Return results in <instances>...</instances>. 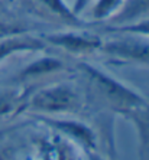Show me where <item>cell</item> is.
<instances>
[{
	"label": "cell",
	"mask_w": 149,
	"mask_h": 160,
	"mask_svg": "<svg viewBox=\"0 0 149 160\" xmlns=\"http://www.w3.org/2000/svg\"><path fill=\"white\" fill-rule=\"evenodd\" d=\"M30 116L39 120L45 126L52 127L56 131H60L61 134L67 136L68 138L75 142L86 152L96 150L97 137L94 131L91 130V127H88L86 123H82L80 120L61 118V117H55V116H41V114H30Z\"/></svg>",
	"instance_id": "cell-5"
},
{
	"label": "cell",
	"mask_w": 149,
	"mask_h": 160,
	"mask_svg": "<svg viewBox=\"0 0 149 160\" xmlns=\"http://www.w3.org/2000/svg\"><path fill=\"white\" fill-rule=\"evenodd\" d=\"M86 153H87L88 160H106V159H103V157H101L96 150H88V152H86Z\"/></svg>",
	"instance_id": "cell-14"
},
{
	"label": "cell",
	"mask_w": 149,
	"mask_h": 160,
	"mask_svg": "<svg viewBox=\"0 0 149 160\" xmlns=\"http://www.w3.org/2000/svg\"><path fill=\"white\" fill-rule=\"evenodd\" d=\"M28 92L18 87H0V120L22 114Z\"/></svg>",
	"instance_id": "cell-10"
},
{
	"label": "cell",
	"mask_w": 149,
	"mask_h": 160,
	"mask_svg": "<svg viewBox=\"0 0 149 160\" xmlns=\"http://www.w3.org/2000/svg\"><path fill=\"white\" fill-rule=\"evenodd\" d=\"M23 2L26 6H29L30 10L36 12L38 15L56 20L68 28L82 29L90 26V23H87L81 16L77 15L65 0H23Z\"/></svg>",
	"instance_id": "cell-6"
},
{
	"label": "cell",
	"mask_w": 149,
	"mask_h": 160,
	"mask_svg": "<svg viewBox=\"0 0 149 160\" xmlns=\"http://www.w3.org/2000/svg\"><path fill=\"white\" fill-rule=\"evenodd\" d=\"M9 131V127H0V137L3 136V134H6Z\"/></svg>",
	"instance_id": "cell-16"
},
{
	"label": "cell",
	"mask_w": 149,
	"mask_h": 160,
	"mask_svg": "<svg viewBox=\"0 0 149 160\" xmlns=\"http://www.w3.org/2000/svg\"><path fill=\"white\" fill-rule=\"evenodd\" d=\"M82 110V95L71 82H55L28 94L22 112L65 117Z\"/></svg>",
	"instance_id": "cell-2"
},
{
	"label": "cell",
	"mask_w": 149,
	"mask_h": 160,
	"mask_svg": "<svg viewBox=\"0 0 149 160\" xmlns=\"http://www.w3.org/2000/svg\"><path fill=\"white\" fill-rule=\"evenodd\" d=\"M25 32H34V29L29 28V26H26V25H22V23L0 20V39L12 36V35L25 33Z\"/></svg>",
	"instance_id": "cell-12"
},
{
	"label": "cell",
	"mask_w": 149,
	"mask_h": 160,
	"mask_svg": "<svg viewBox=\"0 0 149 160\" xmlns=\"http://www.w3.org/2000/svg\"><path fill=\"white\" fill-rule=\"evenodd\" d=\"M48 45L44 42L41 36H36L32 32L12 35V36L0 39V62L8 59L16 53L26 52H44L46 51Z\"/></svg>",
	"instance_id": "cell-7"
},
{
	"label": "cell",
	"mask_w": 149,
	"mask_h": 160,
	"mask_svg": "<svg viewBox=\"0 0 149 160\" xmlns=\"http://www.w3.org/2000/svg\"><path fill=\"white\" fill-rule=\"evenodd\" d=\"M67 68L65 62L55 58V56H42L38 58L34 62L28 63L22 71L18 74V79L20 81H30V79H36L45 77L48 74H56L61 72Z\"/></svg>",
	"instance_id": "cell-8"
},
{
	"label": "cell",
	"mask_w": 149,
	"mask_h": 160,
	"mask_svg": "<svg viewBox=\"0 0 149 160\" xmlns=\"http://www.w3.org/2000/svg\"><path fill=\"white\" fill-rule=\"evenodd\" d=\"M98 52L127 63L149 65V38L130 33H106Z\"/></svg>",
	"instance_id": "cell-3"
},
{
	"label": "cell",
	"mask_w": 149,
	"mask_h": 160,
	"mask_svg": "<svg viewBox=\"0 0 149 160\" xmlns=\"http://www.w3.org/2000/svg\"><path fill=\"white\" fill-rule=\"evenodd\" d=\"M39 36L44 39L46 45H52L65 52L72 55H88L93 52H98L103 38L101 33L84 32L82 29L62 30V32H52V33H42Z\"/></svg>",
	"instance_id": "cell-4"
},
{
	"label": "cell",
	"mask_w": 149,
	"mask_h": 160,
	"mask_svg": "<svg viewBox=\"0 0 149 160\" xmlns=\"http://www.w3.org/2000/svg\"><path fill=\"white\" fill-rule=\"evenodd\" d=\"M93 2H94V0H72L71 8H72V10H74L77 15L81 16L82 13L87 10V8L93 4Z\"/></svg>",
	"instance_id": "cell-13"
},
{
	"label": "cell",
	"mask_w": 149,
	"mask_h": 160,
	"mask_svg": "<svg viewBox=\"0 0 149 160\" xmlns=\"http://www.w3.org/2000/svg\"><path fill=\"white\" fill-rule=\"evenodd\" d=\"M77 69L88 82L93 92L113 111L132 117L138 111L149 107L146 98L142 97L138 91L107 74L104 69L82 61L77 63Z\"/></svg>",
	"instance_id": "cell-1"
},
{
	"label": "cell",
	"mask_w": 149,
	"mask_h": 160,
	"mask_svg": "<svg viewBox=\"0 0 149 160\" xmlns=\"http://www.w3.org/2000/svg\"><path fill=\"white\" fill-rule=\"evenodd\" d=\"M9 149H0V160H8Z\"/></svg>",
	"instance_id": "cell-15"
},
{
	"label": "cell",
	"mask_w": 149,
	"mask_h": 160,
	"mask_svg": "<svg viewBox=\"0 0 149 160\" xmlns=\"http://www.w3.org/2000/svg\"><path fill=\"white\" fill-rule=\"evenodd\" d=\"M98 33H130L149 38V18H143L125 25H103L97 29Z\"/></svg>",
	"instance_id": "cell-11"
},
{
	"label": "cell",
	"mask_w": 149,
	"mask_h": 160,
	"mask_svg": "<svg viewBox=\"0 0 149 160\" xmlns=\"http://www.w3.org/2000/svg\"><path fill=\"white\" fill-rule=\"evenodd\" d=\"M143 18H149V0H125L120 9L104 25H125Z\"/></svg>",
	"instance_id": "cell-9"
}]
</instances>
